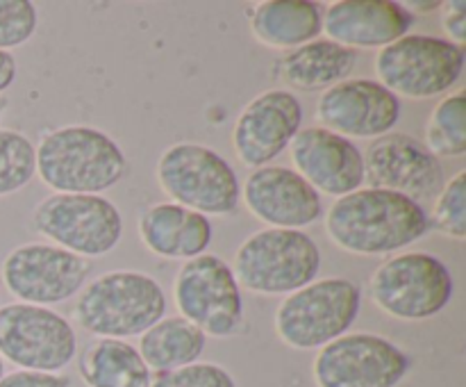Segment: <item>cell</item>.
<instances>
[{"instance_id": "obj_1", "label": "cell", "mask_w": 466, "mask_h": 387, "mask_svg": "<svg viewBox=\"0 0 466 387\" xmlns=\"http://www.w3.org/2000/svg\"><path fill=\"white\" fill-rule=\"evenodd\" d=\"M431 219L421 203L399 191L362 187L339 196L326 214V232L355 255H387L421 239Z\"/></svg>"}, {"instance_id": "obj_2", "label": "cell", "mask_w": 466, "mask_h": 387, "mask_svg": "<svg viewBox=\"0 0 466 387\" xmlns=\"http://www.w3.org/2000/svg\"><path fill=\"white\" fill-rule=\"evenodd\" d=\"M36 173L59 194H100L126 178L127 159L107 132L66 126L39 141Z\"/></svg>"}, {"instance_id": "obj_3", "label": "cell", "mask_w": 466, "mask_h": 387, "mask_svg": "<svg viewBox=\"0 0 466 387\" xmlns=\"http://www.w3.org/2000/svg\"><path fill=\"white\" fill-rule=\"evenodd\" d=\"M167 294L148 273L109 271L80 290L73 317L86 332L109 340L144 335L164 319Z\"/></svg>"}, {"instance_id": "obj_4", "label": "cell", "mask_w": 466, "mask_h": 387, "mask_svg": "<svg viewBox=\"0 0 466 387\" xmlns=\"http://www.w3.org/2000/svg\"><path fill=\"white\" fill-rule=\"evenodd\" d=\"M230 269L237 285L255 294H291L317 280L321 250L308 232L267 228L237 249Z\"/></svg>"}, {"instance_id": "obj_5", "label": "cell", "mask_w": 466, "mask_h": 387, "mask_svg": "<svg viewBox=\"0 0 466 387\" xmlns=\"http://www.w3.org/2000/svg\"><path fill=\"white\" fill-rule=\"evenodd\" d=\"M362 291L349 278H321L291 291L276 310V332L299 351L321 349L358 321Z\"/></svg>"}, {"instance_id": "obj_6", "label": "cell", "mask_w": 466, "mask_h": 387, "mask_svg": "<svg viewBox=\"0 0 466 387\" xmlns=\"http://www.w3.org/2000/svg\"><path fill=\"white\" fill-rule=\"evenodd\" d=\"M157 182L173 203L200 214H230L239 205L241 187L223 155L203 144H173L157 162Z\"/></svg>"}, {"instance_id": "obj_7", "label": "cell", "mask_w": 466, "mask_h": 387, "mask_svg": "<svg viewBox=\"0 0 466 387\" xmlns=\"http://www.w3.org/2000/svg\"><path fill=\"white\" fill-rule=\"evenodd\" d=\"M464 46L431 35H405L376 55L382 87L405 98H435L460 80Z\"/></svg>"}, {"instance_id": "obj_8", "label": "cell", "mask_w": 466, "mask_h": 387, "mask_svg": "<svg viewBox=\"0 0 466 387\" xmlns=\"http://www.w3.org/2000/svg\"><path fill=\"white\" fill-rule=\"evenodd\" d=\"M369 290L382 312L403 321H423L451 303L453 276L440 258L412 250L385 260L373 271Z\"/></svg>"}, {"instance_id": "obj_9", "label": "cell", "mask_w": 466, "mask_h": 387, "mask_svg": "<svg viewBox=\"0 0 466 387\" xmlns=\"http://www.w3.org/2000/svg\"><path fill=\"white\" fill-rule=\"evenodd\" d=\"M36 232L82 258H98L116 249L123 237L121 212L98 194H53L32 214Z\"/></svg>"}, {"instance_id": "obj_10", "label": "cell", "mask_w": 466, "mask_h": 387, "mask_svg": "<svg viewBox=\"0 0 466 387\" xmlns=\"http://www.w3.org/2000/svg\"><path fill=\"white\" fill-rule=\"evenodd\" d=\"M410 369V355L373 332L337 337L319 349L312 364L317 387H399Z\"/></svg>"}, {"instance_id": "obj_11", "label": "cell", "mask_w": 466, "mask_h": 387, "mask_svg": "<svg viewBox=\"0 0 466 387\" xmlns=\"http://www.w3.org/2000/svg\"><path fill=\"white\" fill-rule=\"evenodd\" d=\"M76 353V331L62 314L30 303L0 308V358L25 372L57 373Z\"/></svg>"}, {"instance_id": "obj_12", "label": "cell", "mask_w": 466, "mask_h": 387, "mask_svg": "<svg viewBox=\"0 0 466 387\" xmlns=\"http://www.w3.org/2000/svg\"><path fill=\"white\" fill-rule=\"evenodd\" d=\"M173 296L182 317L205 335L230 337L244 321L241 287L230 264L218 255L203 253L187 260L176 276Z\"/></svg>"}, {"instance_id": "obj_13", "label": "cell", "mask_w": 466, "mask_h": 387, "mask_svg": "<svg viewBox=\"0 0 466 387\" xmlns=\"http://www.w3.org/2000/svg\"><path fill=\"white\" fill-rule=\"evenodd\" d=\"M89 273V260L53 244H23L3 262L7 290L23 303L44 308L76 296Z\"/></svg>"}, {"instance_id": "obj_14", "label": "cell", "mask_w": 466, "mask_h": 387, "mask_svg": "<svg viewBox=\"0 0 466 387\" xmlns=\"http://www.w3.org/2000/svg\"><path fill=\"white\" fill-rule=\"evenodd\" d=\"M364 182L373 189L399 191L412 200L432 199L446 185V171L421 141L405 132H390L367 146Z\"/></svg>"}, {"instance_id": "obj_15", "label": "cell", "mask_w": 466, "mask_h": 387, "mask_svg": "<svg viewBox=\"0 0 466 387\" xmlns=\"http://www.w3.org/2000/svg\"><path fill=\"white\" fill-rule=\"evenodd\" d=\"M314 117L321 127L346 139H378L394 132L400 117V98L376 80H344L323 91Z\"/></svg>"}, {"instance_id": "obj_16", "label": "cell", "mask_w": 466, "mask_h": 387, "mask_svg": "<svg viewBox=\"0 0 466 387\" xmlns=\"http://www.w3.org/2000/svg\"><path fill=\"white\" fill-rule=\"evenodd\" d=\"M303 126V105L291 91L271 89L250 100L232 130L237 158L244 167H268Z\"/></svg>"}, {"instance_id": "obj_17", "label": "cell", "mask_w": 466, "mask_h": 387, "mask_svg": "<svg viewBox=\"0 0 466 387\" xmlns=\"http://www.w3.org/2000/svg\"><path fill=\"white\" fill-rule=\"evenodd\" d=\"M291 159L299 176L317 191L328 196H346L362 189V150L346 137L321 126L305 127L291 139Z\"/></svg>"}, {"instance_id": "obj_18", "label": "cell", "mask_w": 466, "mask_h": 387, "mask_svg": "<svg viewBox=\"0 0 466 387\" xmlns=\"http://www.w3.org/2000/svg\"><path fill=\"white\" fill-rule=\"evenodd\" d=\"M246 208L271 228L312 226L321 219V196L303 176L287 167L255 168L244 185Z\"/></svg>"}, {"instance_id": "obj_19", "label": "cell", "mask_w": 466, "mask_h": 387, "mask_svg": "<svg viewBox=\"0 0 466 387\" xmlns=\"http://www.w3.org/2000/svg\"><path fill=\"white\" fill-rule=\"evenodd\" d=\"M414 16L391 0H339L323 14L321 32L346 48H385L410 35Z\"/></svg>"}, {"instance_id": "obj_20", "label": "cell", "mask_w": 466, "mask_h": 387, "mask_svg": "<svg viewBox=\"0 0 466 387\" xmlns=\"http://www.w3.org/2000/svg\"><path fill=\"white\" fill-rule=\"evenodd\" d=\"M139 235L146 249L167 260H194L212 244V223L205 214L177 203H157L144 209Z\"/></svg>"}, {"instance_id": "obj_21", "label": "cell", "mask_w": 466, "mask_h": 387, "mask_svg": "<svg viewBox=\"0 0 466 387\" xmlns=\"http://www.w3.org/2000/svg\"><path fill=\"white\" fill-rule=\"evenodd\" d=\"M358 66V53L330 39H314L289 50L278 62V76L299 91H326L349 80Z\"/></svg>"}, {"instance_id": "obj_22", "label": "cell", "mask_w": 466, "mask_h": 387, "mask_svg": "<svg viewBox=\"0 0 466 387\" xmlns=\"http://www.w3.org/2000/svg\"><path fill=\"white\" fill-rule=\"evenodd\" d=\"M321 7L309 0H267L253 9L250 27L271 48H299L321 35Z\"/></svg>"}, {"instance_id": "obj_23", "label": "cell", "mask_w": 466, "mask_h": 387, "mask_svg": "<svg viewBox=\"0 0 466 387\" xmlns=\"http://www.w3.org/2000/svg\"><path fill=\"white\" fill-rule=\"evenodd\" d=\"M77 369L86 387H150L153 382L139 351L109 337L91 341L77 358Z\"/></svg>"}, {"instance_id": "obj_24", "label": "cell", "mask_w": 466, "mask_h": 387, "mask_svg": "<svg viewBox=\"0 0 466 387\" xmlns=\"http://www.w3.org/2000/svg\"><path fill=\"white\" fill-rule=\"evenodd\" d=\"M205 344L208 335L198 326L187 321L185 317H167L159 319L141 335L137 351L144 358L146 367L159 373L198 362Z\"/></svg>"}, {"instance_id": "obj_25", "label": "cell", "mask_w": 466, "mask_h": 387, "mask_svg": "<svg viewBox=\"0 0 466 387\" xmlns=\"http://www.w3.org/2000/svg\"><path fill=\"white\" fill-rule=\"evenodd\" d=\"M426 148L440 158H462L466 153V96L449 94L432 109L426 126Z\"/></svg>"}, {"instance_id": "obj_26", "label": "cell", "mask_w": 466, "mask_h": 387, "mask_svg": "<svg viewBox=\"0 0 466 387\" xmlns=\"http://www.w3.org/2000/svg\"><path fill=\"white\" fill-rule=\"evenodd\" d=\"M36 176V148L23 132L0 127V196L30 185Z\"/></svg>"}, {"instance_id": "obj_27", "label": "cell", "mask_w": 466, "mask_h": 387, "mask_svg": "<svg viewBox=\"0 0 466 387\" xmlns=\"http://www.w3.org/2000/svg\"><path fill=\"white\" fill-rule=\"evenodd\" d=\"M431 226L440 230L441 235H449L453 239L466 237V171H458L441 191L437 194L432 205Z\"/></svg>"}, {"instance_id": "obj_28", "label": "cell", "mask_w": 466, "mask_h": 387, "mask_svg": "<svg viewBox=\"0 0 466 387\" xmlns=\"http://www.w3.org/2000/svg\"><path fill=\"white\" fill-rule=\"evenodd\" d=\"M150 387H237V382L221 364L194 362L173 372H159Z\"/></svg>"}, {"instance_id": "obj_29", "label": "cell", "mask_w": 466, "mask_h": 387, "mask_svg": "<svg viewBox=\"0 0 466 387\" xmlns=\"http://www.w3.org/2000/svg\"><path fill=\"white\" fill-rule=\"evenodd\" d=\"M36 7L27 0H0V50L25 44L36 30Z\"/></svg>"}, {"instance_id": "obj_30", "label": "cell", "mask_w": 466, "mask_h": 387, "mask_svg": "<svg viewBox=\"0 0 466 387\" xmlns=\"http://www.w3.org/2000/svg\"><path fill=\"white\" fill-rule=\"evenodd\" d=\"M0 387H71V378L62 373H44V372H18L5 373L0 378Z\"/></svg>"}, {"instance_id": "obj_31", "label": "cell", "mask_w": 466, "mask_h": 387, "mask_svg": "<svg viewBox=\"0 0 466 387\" xmlns=\"http://www.w3.org/2000/svg\"><path fill=\"white\" fill-rule=\"evenodd\" d=\"M444 12V27L449 32V41L464 46L466 41V5L462 0H451V3L441 5Z\"/></svg>"}, {"instance_id": "obj_32", "label": "cell", "mask_w": 466, "mask_h": 387, "mask_svg": "<svg viewBox=\"0 0 466 387\" xmlns=\"http://www.w3.org/2000/svg\"><path fill=\"white\" fill-rule=\"evenodd\" d=\"M16 80V59L9 50H0V94L7 91Z\"/></svg>"}, {"instance_id": "obj_33", "label": "cell", "mask_w": 466, "mask_h": 387, "mask_svg": "<svg viewBox=\"0 0 466 387\" xmlns=\"http://www.w3.org/2000/svg\"><path fill=\"white\" fill-rule=\"evenodd\" d=\"M441 5L440 0H431V3H419V0H414V3H410V9L412 12H421V14H428V12H435V9H440Z\"/></svg>"}, {"instance_id": "obj_34", "label": "cell", "mask_w": 466, "mask_h": 387, "mask_svg": "<svg viewBox=\"0 0 466 387\" xmlns=\"http://www.w3.org/2000/svg\"><path fill=\"white\" fill-rule=\"evenodd\" d=\"M5 105H7V100L0 98V118H3V112H5Z\"/></svg>"}, {"instance_id": "obj_35", "label": "cell", "mask_w": 466, "mask_h": 387, "mask_svg": "<svg viewBox=\"0 0 466 387\" xmlns=\"http://www.w3.org/2000/svg\"><path fill=\"white\" fill-rule=\"evenodd\" d=\"M3 376H5V360L0 358V378H3Z\"/></svg>"}]
</instances>
